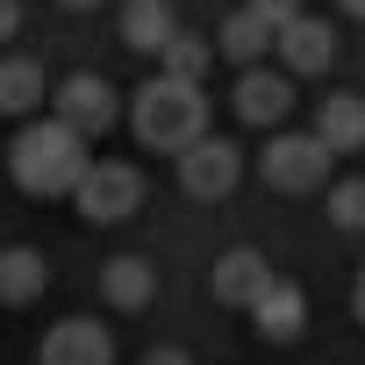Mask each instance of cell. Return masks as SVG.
I'll list each match as a JSON object with an SVG mask.
<instances>
[{"label":"cell","instance_id":"16","mask_svg":"<svg viewBox=\"0 0 365 365\" xmlns=\"http://www.w3.org/2000/svg\"><path fill=\"white\" fill-rule=\"evenodd\" d=\"M172 29H179L172 0H122V43H129V51L158 58V43H165Z\"/></svg>","mask_w":365,"mask_h":365},{"label":"cell","instance_id":"1","mask_svg":"<svg viewBox=\"0 0 365 365\" xmlns=\"http://www.w3.org/2000/svg\"><path fill=\"white\" fill-rule=\"evenodd\" d=\"M86 136H72L58 115H22L15 143H8V179L29 194V201H65L72 179L86 172Z\"/></svg>","mask_w":365,"mask_h":365},{"label":"cell","instance_id":"23","mask_svg":"<svg viewBox=\"0 0 365 365\" xmlns=\"http://www.w3.org/2000/svg\"><path fill=\"white\" fill-rule=\"evenodd\" d=\"M351 315L365 322V265H358V279H351Z\"/></svg>","mask_w":365,"mask_h":365},{"label":"cell","instance_id":"4","mask_svg":"<svg viewBox=\"0 0 365 365\" xmlns=\"http://www.w3.org/2000/svg\"><path fill=\"white\" fill-rule=\"evenodd\" d=\"M258 179L272 194H315L329 179V150L315 143V129H279L265 150H258Z\"/></svg>","mask_w":365,"mask_h":365},{"label":"cell","instance_id":"11","mask_svg":"<svg viewBox=\"0 0 365 365\" xmlns=\"http://www.w3.org/2000/svg\"><path fill=\"white\" fill-rule=\"evenodd\" d=\"M272 279V258L265 251H251V244H230L222 258H215V272H208V294H215V308H251V294Z\"/></svg>","mask_w":365,"mask_h":365},{"label":"cell","instance_id":"5","mask_svg":"<svg viewBox=\"0 0 365 365\" xmlns=\"http://www.w3.org/2000/svg\"><path fill=\"white\" fill-rule=\"evenodd\" d=\"M172 158H179V194L187 201H230L237 179H244V150L230 136H208V129L187 150H172Z\"/></svg>","mask_w":365,"mask_h":365},{"label":"cell","instance_id":"12","mask_svg":"<svg viewBox=\"0 0 365 365\" xmlns=\"http://www.w3.org/2000/svg\"><path fill=\"white\" fill-rule=\"evenodd\" d=\"M51 287V258L36 244H0V308H29Z\"/></svg>","mask_w":365,"mask_h":365},{"label":"cell","instance_id":"2","mask_svg":"<svg viewBox=\"0 0 365 365\" xmlns=\"http://www.w3.org/2000/svg\"><path fill=\"white\" fill-rule=\"evenodd\" d=\"M129 129L143 150H187L201 129H208V93L201 79H143L136 101H129Z\"/></svg>","mask_w":365,"mask_h":365},{"label":"cell","instance_id":"18","mask_svg":"<svg viewBox=\"0 0 365 365\" xmlns=\"http://www.w3.org/2000/svg\"><path fill=\"white\" fill-rule=\"evenodd\" d=\"M215 65V43H201V36H187V29H172L165 43H158V72L165 79H201Z\"/></svg>","mask_w":365,"mask_h":365},{"label":"cell","instance_id":"25","mask_svg":"<svg viewBox=\"0 0 365 365\" xmlns=\"http://www.w3.org/2000/svg\"><path fill=\"white\" fill-rule=\"evenodd\" d=\"M344 8H351V15H365V0H344Z\"/></svg>","mask_w":365,"mask_h":365},{"label":"cell","instance_id":"10","mask_svg":"<svg viewBox=\"0 0 365 365\" xmlns=\"http://www.w3.org/2000/svg\"><path fill=\"white\" fill-rule=\"evenodd\" d=\"M244 315H251V329H258L265 344H294V336L308 329V294H301L287 272H272V279L251 294V308H244Z\"/></svg>","mask_w":365,"mask_h":365},{"label":"cell","instance_id":"21","mask_svg":"<svg viewBox=\"0 0 365 365\" xmlns=\"http://www.w3.org/2000/svg\"><path fill=\"white\" fill-rule=\"evenodd\" d=\"M136 365H194V358H187V351H179V344H158V351H143Z\"/></svg>","mask_w":365,"mask_h":365},{"label":"cell","instance_id":"14","mask_svg":"<svg viewBox=\"0 0 365 365\" xmlns=\"http://www.w3.org/2000/svg\"><path fill=\"white\" fill-rule=\"evenodd\" d=\"M150 294H158V265L150 258H108L101 265V301L108 308L136 315V308H150Z\"/></svg>","mask_w":365,"mask_h":365},{"label":"cell","instance_id":"24","mask_svg":"<svg viewBox=\"0 0 365 365\" xmlns=\"http://www.w3.org/2000/svg\"><path fill=\"white\" fill-rule=\"evenodd\" d=\"M65 8H101V0H65Z\"/></svg>","mask_w":365,"mask_h":365},{"label":"cell","instance_id":"22","mask_svg":"<svg viewBox=\"0 0 365 365\" xmlns=\"http://www.w3.org/2000/svg\"><path fill=\"white\" fill-rule=\"evenodd\" d=\"M15 29H22V0H0V43H8Z\"/></svg>","mask_w":365,"mask_h":365},{"label":"cell","instance_id":"19","mask_svg":"<svg viewBox=\"0 0 365 365\" xmlns=\"http://www.w3.org/2000/svg\"><path fill=\"white\" fill-rule=\"evenodd\" d=\"M329 222L344 237H365V179H336L329 187Z\"/></svg>","mask_w":365,"mask_h":365},{"label":"cell","instance_id":"20","mask_svg":"<svg viewBox=\"0 0 365 365\" xmlns=\"http://www.w3.org/2000/svg\"><path fill=\"white\" fill-rule=\"evenodd\" d=\"M244 8H251L265 29H279V22H294V15H301V0H244Z\"/></svg>","mask_w":365,"mask_h":365},{"label":"cell","instance_id":"17","mask_svg":"<svg viewBox=\"0 0 365 365\" xmlns=\"http://www.w3.org/2000/svg\"><path fill=\"white\" fill-rule=\"evenodd\" d=\"M215 51H222L230 65H265V58H272V29H265L251 8H237V15L215 29Z\"/></svg>","mask_w":365,"mask_h":365},{"label":"cell","instance_id":"7","mask_svg":"<svg viewBox=\"0 0 365 365\" xmlns=\"http://www.w3.org/2000/svg\"><path fill=\"white\" fill-rule=\"evenodd\" d=\"M272 51H279V72H287V79H308V72H329V65H336V29L301 8L294 22L272 29Z\"/></svg>","mask_w":365,"mask_h":365},{"label":"cell","instance_id":"3","mask_svg":"<svg viewBox=\"0 0 365 365\" xmlns=\"http://www.w3.org/2000/svg\"><path fill=\"white\" fill-rule=\"evenodd\" d=\"M86 222H129L143 208V172L122 165V158H86V172L72 179V194H65Z\"/></svg>","mask_w":365,"mask_h":365},{"label":"cell","instance_id":"9","mask_svg":"<svg viewBox=\"0 0 365 365\" xmlns=\"http://www.w3.org/2000/svg\"><path fill=\"white\" fill-rule=\"evenodd\" d=\"M36 365H115V336H108V322H93V315H65V322L43 329Z\"/></svg>","mask_w":365,"mask_h":365},{"label":"cell","instance_id":"13","mask_svg":"<svg viewBox=\"0 0 365 365\" xmlns=\"http://www.w3.org/2000/svg\"><path fill=\"white\" fill-rule=\"evenodd\" d=\"M315 143H322L329 158L365 150V101H358V93H322V108H315Z\"/></svg>","mask_w":365,"mask_h":365},{"label":"cell","instance_id":"6","mask_svg":"<svg viewBox=\"0 0 365 365\" xmlns=\"http://www.w3.org/2000/svg\"><path fill=\"white\" fill-rule=\"evenodd\" d=\"M51 115L72 129V136H86V143H101L108 129H115V86L101 79V72H72L65 86H51Z\"/></svg>","mask_w":365,"mask_h":365},{"label":"cell","instance_id":"8","mask_svg":"<svg viewBox=\"0 0 365 365\" xmlns=\"http://www.w3.org/2000/svg\"><path fill=\"white\" fill-rule=\"evenodd\" d=\"M230 108H237V122H251V129H279V122L294 115V79L272 72V65H244Z\"/></svg>","mask_w":365,"mask_h":365},{"label":"cell","instance_id":"15","mask_svg":"<svg viewBox=\"0 0 365 365\" xmlns=\"http://www.w3.org/2000/svg\"><path fill=\"white\" fill-rule=\"evenodd\" d=\"M43 101H51V79H43V65L36 58H0V115H43Z\"/></svg>","mask_w":365,"mask_h":365}]
</instances>
